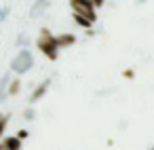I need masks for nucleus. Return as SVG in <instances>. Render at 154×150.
I'll use <instances>...</instances> for the list:
<instances>
[{"instance_id":"1","label":"nucleus","mask_w":154,"mask_h":150,"mask_svg":"<svg viewBox=\"0 0 154 150\" xmlns=\"http://www.w3.org/2000/svg\"><path fill=\"white\" fill-rule=\"evenodd\" d=\"M38 49L49 57V59H57V49H59V45H57V38L49 32V30H40V36H38Z\"/></svg>"},{"instance_id":"2","label":"nucleus","mask_w":154,"mask_h":150,"mask_svg":"<svg viewBox=\"0 0 154 150\" xmlns=\"http://www.w3.org/2000/svg\"><path fill=\"white\" fill-rule=\"evenodd\" d=\"M32 66H34V57H32V53H30L28 49H21V51L15 55V59L11 61V68H13L17 74H26Z\"/></svg>"},{"instance_id":"3","label":"nucleus","mask_w":154,"mask_h":150,"mask_svg":"<svg viewBox=\"0 0 154 150\" xmlns=\"http://www.w3.org/2000/svg\"><path fill=\"white\" fill-rule=\"evenodd\" d=\"M70 5H72V11L76 15H82L91 21H95V9H93V2H89V0H70Z\"/></svg>"},{"instance_id":"4","label":"nucleus","mask_w":154,"mask_h":150,"mask_svg":"<svg viewBox=\"0 0 154 150\" xmlns=\"http://www.w3.org/2000/svg\"><path fill=\"white\" fill-rule=\"evenodd\" d=\"M47 9H49V0H36V2L32 5L30 15H32V17H40V15H42Z\"/></svg>"},{"instance_id":"5","label":"nucleus","mask_w":154,"mask_h":150,"mask_svg":"<svg viewBox=\"0 0 154 150\" xmlns=\"http://www.w3.org/2000/svg\"><path fill=\"white\" fill-rule=\"evenodd\" d=\"M5 148L7 150H21V139L19 137H7L5 139Z\"/></svg>"},{"instance_id":"6","label":"nucleus","mask_w":154,"mask_h":150,"mask_svg":"<svg viewBox=\"0 0 154 150\" xmlns=\"http://www.w3.org/2000/svg\"><path fill=\"white\" fill-rule=\"evenodd\" d=\"M47 89H49V80H45V83H42V85H40V87H38V89H36L34 93H32V102L40 99V97L45 95V91H47Z\"/></svg>"},{"instance_id":"7","label":"nucleus","mask_w":154,"mask_h":150,"mask_svg":"<svg viewBox=\"0 0 154 150\" xmlns=\"http://www.w3.org/2000/svg\"><path fill=\"white\" fill-rule=\"evenodd\" d=\"M9 80H11V76H9V74H5V76H2V80H0V102L5 99V93H7V85H9Z\"/></svg>"},{"instance_id":"8","label":"nucleus","mask_w":154,"mask_h":150,"mask_svg":"<svg viewBox=\"0 0 154 150\" xmlns=\"http://www.w3.org/2000/svg\"><path fill=\"white\" fill-rule=\"evenodd\" d=\"M57 45H59V47L74 45V36H72V34H63V36H59V38H57Z\"/></svg>"},{"instance_id":"9","label":"nucleus","mask_w":154,"mask_h":150,"mask_svg":"<svg viewBox=\"0 0 154 150\" xmlns=\"http://www.w3.org/2000/svg\"><path fill=\"white\" fill-rule=\"evenodd\" d=\"M74 19H76V23L82 26V28H91V26H93V21L87 19V17H82V15H76V13H74Z\"/></svg>"},{"instance_id":"10","label":"nucleus","mask_w":154,"mask_h":150,"mask_svg":"<svg viewBox=\"0 0 154 150\" xmlns=\"http://www.w3.org/2000/svg\"><path fill=\"white\" fill-rule=\"evenodd\" d=\"M7 120H9V116L7 114H0V135L5 133V127H7Z\"/></svg>"},{"instance_id":"11","label":"nucleus","mask_w":154,"mask_h":150,"mask_svg":"<svg viewBox=\"0 0 154 150\" xmlns=\"http://www.w3.org/2000/svg\"><path fill=\"white\" fill-rule=\"evenodd\" d=\"M7 15H9V9H7V7H2V9H0V21H5V19H7Z\"/></svg>"},{"instance_id":"12","label":"nucleus","mask_w":154,"mask_h":150,"mask_svg":"<svg viewBox=\"0 0 154 150\" xmlns=\"http://www.w3.org/2000/svg\"><path fill=\"white\" fill-rule=\"evenodd\" d=\"M17 91H19V80L11 83V93H17Z\"/></svg>"},{"instance_id":"13","label":"nucleus","mask_w":154,"mask_h":150,"mask_svg":"<svg viewBox=\"0 0 154 150\" xmlns=\"http://www.w3.org/2000/svg\"><path fill=\"white\" fill-rule=\"evenodd\" d=\"M89 2H93V7H101L103 0H89Z\"/></svg>"},{"instance_id":"14","label":"nucleus","mask_w":154,"mask_h":150,"mask_svg":"<svg viewBox=\"0 0 154 150\" xmlns=\"http://www.w3.org/2000/svg\"><path fill=\"white\" fill-rule=\"evenodd\" d=\"M23 137H28V131H26V129L19 131V139H23Z\"/></svg>"},{"instance_id":"15","label":"nucleus","mask_w":154,"mask_h":150,"mask_svg":"<svg viewBox=\"0 0 154 150\" xmlns=\"http://www.w3.org/2000/svg\"><path fill=\"white\" fill-rule=\"evenodd\" d=\"M26 40H28V36H26V34H21V36H19V45H23Z\"/></svg>"},{"instance_id":"16","label":"nucleus","mask_w":154,"mask_h":150,"mask_svg":"<svg viewBox=\"0 0 154 150\" xmlns=\"http://www.w3.org/2000/svg\"><path fill=\"white\" fill-rule=\"evenodd\" d=\"M0 150H2V146H0Z\"/></svg>"}]
</instances>
